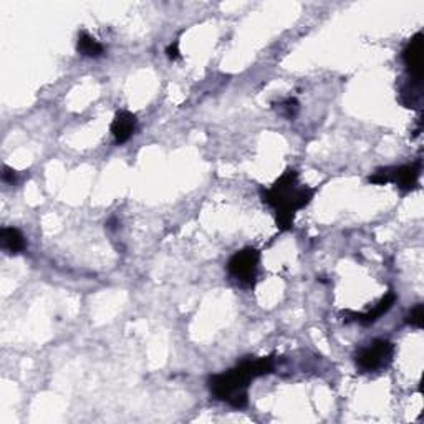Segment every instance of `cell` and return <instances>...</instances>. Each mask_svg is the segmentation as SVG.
<instances>
[{
  "mask_svg": "<svg viewBox=\"0 0 424 424\" xmlns=\"http://www.w3.org/2000/svg\"><path fill=\"white\" fill-rule=\"evenodd\" d=\"M274 371V358L264 356V358H249L236 368L220 375L211 376L209 389L212 396L219 401H226L232 408H245L249 401L247 388L252 380L258 376L270 375Z\"/></svg>",
  "mask_w": 424,
  "mask_h": 424,
  "instance_id": "6da1fadb",
  "label": "cell"
},
{
  "mask_svg": "<svg viewBox=\"0 0 424 424\" xmlns=\"http://www.w3.org/2000/svg\"><path fill=\"white\" fill-rule=\"evenodd\" d=\"M76 50L78 53H82L83 57H90L96 58L101 57L105 53V46L100 44L96 38H93L91 35H88L87 32H82L78 35V42H76Z\"/></svg>",
  "mask_w": 424,
  "mask_h": 424,
  "instance_id": "30bf717a",
  "label": "cell"
},
{
  "mask_svg": "<svg viewBox=\"0 0 424 424\" xmlns=\"http://www.w3.org/2000/svg\"><path fill=\"white\" fill-rule=\"evenodd\" d=\"M394 355V345L388 340H373L356 353V366L362 373L378 371L391 363Z\"/></svg>",
  "mask_w": 424,
  "mask_h": 424,
  "instance_id": "3957f363",
  "label": "cell"
},
{
  "mask_svg": "<svg viewBox=\"0 0 424 424\" xmlns=\"http://www.w3.org/2000/svg\"><path fill=\"white\" fill-rule=\"evenodd\" d=\"M136 116L130 112H118L112 123V133L118 144L126 143L136 130Z\"/></svg>",
  "mask_w": 424,
  "mask_h": 424,
  "instance_id": "52a82bcc",
  "label": "cell"
},
{
  "mask_svg": "<svg viewBox=\"0 0 424 424\" xmlns=\"http://www.w3.org/2000/svg\"><path fill=\"white\" fill-rule=\"evenodd\" d=\"M168 53V58L169 60H177V58H181V53H179V44L177 42H175V44H171L168 46L166 50Z\"/></svg>",
  "mask_w": 424,
  "mask_h": 424,
  "instance_id": "9a60e30c",
  "label": "cell"
},
{
  "mask_svg": "<svg viewBox=\"0 0 424 424\" xmlns=\"http://www.w3.org/2000/svg\"><path fill=\"white\" fill-rule=\"evenodd\" d=\"M421 46H423V33H416L406 45V48L403 50V60H405L406 69H408L411 80L414 82H421V70H423V55H421Z\"/></svg>",
  "mask_w": 424,
  "mask_h": 424,
  "instance_id": "8992f818",
  "label": "cell"
},
{
  "mask_svg": "<svg viewBox=\"0 0 424 424\" xmlns=\"http://www.w3.org/2000/svg\"><path fill=\"white\" fill-rule=\"evenodd\" d=\"M394 302H396V294H394L393 290H389L388 294L385 295L383 299H381L380 302L375 305V307H373V310H370L368 313H351V317H353V320L360 321V324L371 325V324H375L380 317H383L385 313H388L389 310H391Z\"/></svg>",
  "mask_w": 424,
  "mask_h": 424,
  "instance_id": "ba28073f",
  "label": "cell"
},
{
  "mask_svg": "<svg viewBox=\"0 0 424 424\" xmlns=\"http://www.w3.org/2000/svg\"><path fill=\"white\" fill-rule=\"evenodd\" d=\"M281 113L287 118V120H294L297 113H299V101L295 98H287L285 101H282Z\"/></svg>",
  "mask_w": 424,
  "mask_h": 424,
  "instance_id": "7c38bea8",
  "label": "cell"
},
{
  "mask_svg": "<svg viewBox=\"0 0 424 424\" xmlns=\"http://www.w3.org/2000/svg\"><path fill=\"white\" fill-rule=\"evenodd\" d=\"M419 173H421V166L419 163L405 164V166L398 168H385L378 169L375 175L370 176L371 184H388V182H394L398 188L403 191H411L416 188Z\"/></svg>",
  "mask_w": 424,
  "mask_h": 424,
  "instance_id": "5b68a950",
  "label": "cell"
},
{
  "mask_svg": "<svg viewBox=\"0 0 424 424\" xmlns=\"http://www.w3.org/2000/svg\"><path fill=\"white\" fill-rule=\"evenodd\" d=\"M0 244H2V249L12 256L22 254L27 249V240H25L22 232L15 227H3L0 231Z\"/></svg>",
  "mask_w": 424,
  "mask_h": 424,
  "instance_id": "9c48e42d",
  "label": "cell"
},
{
  "mask_svg": "<svg viewBox=\"0 0 424 424\" xmlns=\"http://www.w3.org/2000/svg\"><path fill=\"white\" fill-rule=\"evenodd\" d=\"M406 321H408L409 325L416 326V328H421L423 321H424V307H423V303H418L416 307H414L413 310L408 313V317H406Z\"/></svg>",
  "mask_w": 424,
  "mask_h": 424,
  "instance_id": "4fadbf2b",
  "label": "cell"
},
{
  "mask_svg": "<svg viewBox=\"0 0 424 424\" xmlns=\"http://www.w3.org/2000/svg\"><path fill=\"white\" fill-rule=\"evenodd\" d=\"M400 100L406 108H418L419 101H421V82H414L409 78L406 85H403Z\"/></svg>",
  "mask_w": 424,
  "mask_h": 424,
  "instance_id": "8fae6325",
  "label": "cell"
},
{
  "mask_svg": "<svg viewBox=\"0 0 424 424\" xmlns=\"http://www.w3.org/2000/svg\"><path fill=\"white\" fill-rule=\"evenodd\" d=\"M315 191L307 186H299V173L287 169L274 182L272 188L262 191V201L275 211V222L281 231H290L294 226L297 211L310 204Z\"/></svg>",
  "mask_w": 424,
  "mask_h": 424,
  "instance_id": "7a4b0ae2",
  "label": "cell"
},
{
  "mask_svg": "<svg viewBox=\"0 0 424 424\" xmlns=\"http://www.w3.org/2000/svg\"><path fill=\"white\" fill-rule=\"evenodd\" d=\"M258 260H260V252L257 249H242L231 257L227 270L242 285H254L257 279Z\"/></svg>",
  "mask_w": 424,
  "mask_h": 424,
  "instance_id": "277c9868",
  "label": "cell"
},
{
  "mask_svg": "<svg viewBox=\"0 0 424 424\" xmlns=\"http://www.w3.org/2000/svg\"><path fill=\"white\" fill-rule=\"evenodd\" d=\"M2 181L7 182V184L14 186L15 182H17V173L12 168L6 166V168H3V171H2Z\"/></svg>",
  "mask_w": 424,
  "mask_h": 424,
  "instance_id": "5bb4252c",
  "label": "cell"
}]
</instances>
